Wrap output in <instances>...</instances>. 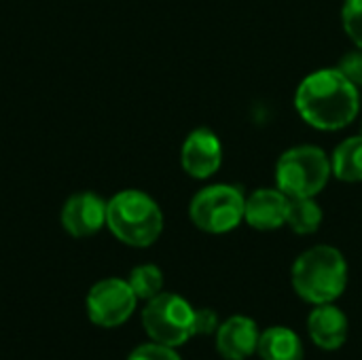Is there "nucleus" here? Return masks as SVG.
<instances>
[{
    "label": "nucleus",
    "mask_w": 362,
    "mask_h": 360,
    "mask_svg": "<svg viewBox=\"0 0 362 360\" xmlns=\"http://www.w3.org/2000/svg\"><path fill=\"white\" fill-rule=\"evenodd\" d=\"M295 108L310 127L339 132L356 121L361 112V89L339 68H320L299 83Z\"/></svg>",
    "instance_id": "f257e3e1"
},
{
    "label": "nucleus",
    "mask_w": 362,
    "mask_h": 360,
    "mask_svg": "<svg viewBox=\"0 0 362 360\" xmlns=\"http://www.w3.org/2000/svg\"><path fill=\"white\" fill-rule=\"evenodd\" d=\"M295 293L312 303H333L348 286V261L339 248L318 244L297 257L291 269Z\"/></svg>",
    "instance_id": "f03ea898"
},
{
    "label": "nucleus",
    "mask_w": 362,
    "mask_h": 360,
    "mask_svg": "<svg viewBox=\"0 0 362 360\" xmlns=\"http://www.w3.org/2000/svg\"><path fill=\"white\" fill-rule=\"evenodd\" d=\"M106 225L119 242L146 248L163 231V212L151 195L138 189H125L106 202Z\"/></svg>",
    "instance_id": "7ed1b4c3"
},
{
    "label": "nucleus",
    "mask_w": 362,
    "mask_h": 360,
    "mask_svg": "<svg viewBox=\"0 0 362 360\" xmlns=\"http://www.w3.org/2000/svg\"><path fill=\"white\" fill-rule=\"evenodd\" d=\"M331 176V157L316 144L293 146L276 163V187L288 197H316Z\"/></svg>",
    "instance_id": "20e7f679"
},
{
    "label": "nucleus",
    "mask_w": 362,
    "mask_h": 360,
    "mask_svg": "<svg viewBox=\"0 0 362 360\" xmlns=\"http://www.w3.org/2000/svg\"><path fill=\"white\" fill-rule=\"evenodd\" d=\"M246 195L235 185H208L199 189L189 204L191 223L212 236L229 233L244 221Z\"/></svg>",
    "instance_id": "39448f33"
},
{
    "label": "nucleus",
    "mask_w": 362,
    "mask_h": 360,
    "mask_svg": "<svg viewBox=\"0 0 362 360\" xmlns=\"http://www.w3.org/2000/svg\"><path fill=\"white\" fill-rule=\"evenodd\" d=\"M193 316L195 310L185 297L174 293H159L146 301L142 312V327L153 342L178 348L193 337Z\"/></svg>",
    "instance_id": "423d86ee"
},
{
    "label": "nucleus",
    "mask_w": 362,
    "mask_h": 360,
    "mask_svg": "<svg viewBox=\"0 0 362 360\" xmlns=\"http://www.w3.org/2000/svg\"><path fill=\"white\" fill-rule=\"evenodd\" d=\"M138 303L127 280L106 278L91 286L87 295V314L89 320L98 327L112 329L129 320Z\"/></svg>",
    "instance_id": "0eeeda50"
},
{
    "label": "nucleus",
    "mask_w": 362,
    "mask_h": 360,
    "mask_svg": "<svg viewBox=\"0 0 362 360\" xmlns=\"http://www.w3.org/2000/svg\"><path fill=\"white\" fill-rule=\"evenodd\" d=\"M182 170L197 180H206L214 176L223 166V144L218 136L208 127L193 129L180 149Z\"/></svg>",
    "instance_id": "6e6552de"
},
{
    "label": "nucleus",
    "mask_w": 362,
    "mask_h": 360,
    "mask_svg": "<svg viewBox=\"0 0 362 360\" xmlns=\"http://www.w3.org/2000/svg\"><path fill=\"white\" fill-rule=\"evenodd\" d=\"M291 197L278 187H261L246 195L244 221L257 231H274L286 225Z\"/></svg>",
    "instance_id": "1a4fd4ad"
},
{
    "label": "nucleus",
    "mask_w": 362,
    "mask_h": 360,
    "mask_svg": "<svg viewBox=\"0 0 362 360\" xmlns=\"http://www.w3.org/2000/svg\"><path fill=\"white\" fill-rule=\"evenodd\" d=\"M106 225V202L95 193H76L62 208V227L72 238H89Z\"/></svg>",
    "instance_id": "9d476101"
},
{
    "label": "nucleus",
    "mask_w": 362,
    "mask_h": 360,
    "mask_svg": "<svg viewBox=\"0 0 362 360\" xmlns=\"http://www.w3.org/2000/svg\"><path fill=\"white\" fill-rule=\"evenodd\" d=\"M259 325L242 314L227 318L216 331V350L225 360H246L257 354Z\"/></svg>",
    "instance_id": "9b49d317"
},
{
    "label": "nucleus",
    "mask_w": 362,
    "mask_h": 360,
    "mask_svg": "<svg viewBox=\"0 0 362 360\" xmlns=\"http://www.w3.org/2000/svg\"><path fill=\"white\" fill-rule=\"evenodd\" d=\"M348 316L333 303L316 306L308 318V333L312 342L322 350H339L348 342Z\"/></svg>",
    "instance_id": "f8f14e48"
},
{
    "label": "nucleus",
    "mask_w": 362,
    "mask_h": 360,
    "mask_svg": "<svg viewBox=\"0 0 362 360\" xmlns=\"http://www.w3.org/2000/svg\"><path fill=\"white\" fill-rule=\"evenodd\" d=\"M257 354L261 360H303V344L288 327H269L261 331Z\"/></svg>",
    "instance_id": "ddd939ff"
},
{
    "label": "nucleus",
    "mask_w": 362,
    "mask_h": 360,
    "mask_svg": "<svg viewBox=\"0 0 362 360\" xmlns=\"http://www.w3.org/2000/svg\"><path fill=\"white\" fill-rule=\"evenodd\" d=\"M333 176L341 182H362V134L339 142L331 155Z\"/></svg>",
    "instance_id": "4468645a"
},
{
    "label": "nucleus",
    "mask_w": 362,
    "mask_h": 360,
    "mask_svg": "<svg viewBox=\"0 0 362 360\" xmlns=\"http://www.w3.org/2000/svg\"><path fill=\"white\" fill-rule=\"evenodd\" d=\"M322 208L316 202V197H291L288 202V214L286 225L297 236H312L322 225Z\"/></svg>",
    "instance_id": "2eb2a0df"
},
{
    "label": "nucleus",
    "mask_w": 362,
    "mask_h": 360,
    "mask_svg": "<svg viewBox=\"0 0 362 360\" xmlns=\"http://www.w3.org/2000/svg\"><path fill=\"white\" fill-rule=\"evenodd\" d=\"M127 282H129V286H132V291H134V295L138 299L148 301V299H153V297H157L161 293V289H163V274H161V269L157 265L146 263V265L134 267Z\"/></svg>",
    "instance_id": "dca6fc26"
},
{
    "label": "nucleus",
    "mask_w": 362,
    "mask_h": 360,
    "mask_svg": "<svg viewBox=\"0 0 362 360\" xmlns=\"http://www.w3.org/2000/svg\"><path fill=\"white\" fill-rule=\"evenodd\" d=\"M341 25L354 47L362 49V0H344Z\"/></svg>",
    "instance_id": "f3484780"
},
{
    "label": "nucleus",
    "mask_w": 362,
    "mask_h": 360,
    "mask_svg": "<svg viewBox=\"0 0 362 360\" xmlns=\"http://www.w3.org/2000/svg\"><path fill=\"white\" fill-rule=\"evenodd\" d=\"M337 68L341 70V74H344L354 87L362 89V49L356 47V49L344 53L341 59H339V64H337Z\"/></svg>",
    "instance_id": "a211bd4d"
},
{
    "label": "nucleus",
    "mask_w": 362,
    "mask_h": 360,
    "mask_svg": "<svg viewBox=\"0 0 362 360\" xmlns=\"http://www.w3.org/2000/svg\"><path fill=\"white\" fill-rule=\"evenodd\" d=\"M127 360H182L174 348L170 346H163V344H157V342H151V344H144V346H138Z\"/></svg>",
    "instance_id": "6ab92c4d"
},
{
    "label": "nucleus",
    "mask_w": 362,
    "mask_h": 360,
    "mask_svg": "<svg viewBox=\"0 0 362 360\" xmlns=\"http://www.w3.org/2000/svg\"><path fill=\"white\" fill-rule=\"evenodd\" d=\"M221 323H218V316L214 310H195V316H193V337L197 335H216Z\"/></svg>",
    "instance_id": "aec40b11"
},
{
    "label": "nucleus",
    "mask_w": 362,
    "mask_h": 360,
    "mask_svg": "<svg viewBox=\"0 0 362 360\" xmlns=\"http://www.w3.org/2000/svg\"><path fill=\"white\" fill-rule=\"evenodd\" d=\"M361 134H362V123H361Z\"/></svg>",
    "instance_id": "412c9836"
}]
</instances>
